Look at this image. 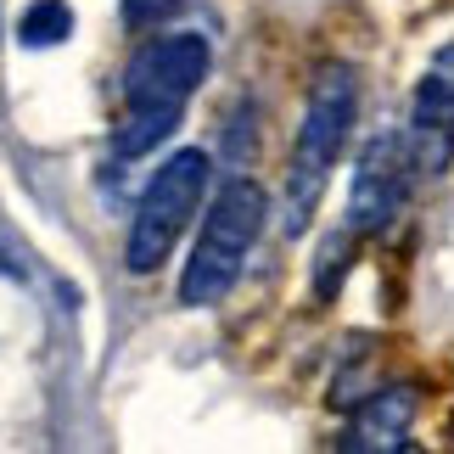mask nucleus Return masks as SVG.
<instances>
[{
    "instance_id": "nucleus-7",
    "label": "nucleus",
    "mask_w": 454,
    "mask_h": 454,
    "mask_svg": "<svg viewBox=\"0 0 454 454\" xmlns=\"http://www.w3.org/2000/svg\"><path fill=\"white\" fill-rule=\"evenodd\" d=\"M415 410H421L415 387H376V393L354 410V421H348V432H342V449H348V454H387V449H410Z\"/></svg>"
},
{
    "instance_id": "nucleus-2",
    "label": "nucleus",
    "mask_w": 454,
    "mask_h": 454,
    "mask_svg": "<svg viewBox=\"0 0 454 454\" xmlns=\"http://www.w3.org/2000/svg\"><path fill=\"white\" fill-rule=\"evenodd\" d=\"M264 214H270V197L247 174H236V180H224L214 191V202H207V214H202V231H197V247H191V264L180 275V303L185 309H214V303L231 298L247 253L258 247V236H264Z\"/></svg>"
},
{
    "instance_id": "nucleus-6",
    "label": "nucleus",
    "mask_w": 454,
    "mask_h": 454,
    "mask_svg": "<svg viewBox=\"0 0 454 454\" xmlns=\"http://www.w3.org/2000/svg\"><path fill=\"white\" fill-rule=\"evenodd\" d=\"M410 146H415L421 174H443L454 163V45H443L421 74V84H415Z\"/></svg>"
},
{
    "instance_id": "nucleus-3",
    "label": "nucleus",
    "mask_w": 454,
    "mask_h": 454,
    "mask_svg": "<svg viewBox=\"0 0 454 454\" xmlns=\"http://www.w3.org/2000/svg\"><path fill=\"white\" fill-rule=\"evenodd\" d=\"M207 180H214V157H207L202 146L174 152L168 163L152 174V185L141 191V202H135L129 241H124L129 275H152V270L174 253L180 231L191 224V214H197L202 197H207Z\"/></svg>"
},
{
    "instance_id": "nucleus-9",
    "label": "nucleus",
    "mask_w": 454,
    "mask_h": 454,
    "mask_svg": "<svg viewBox=\"0 0 454 454\" xmlns=\"http://www.w3.org/2000/svg\"><path fill=\"white\" fill-rule=\"evenodd\" d=\"M67 34H74V12H67V0H34L23 12V23H17V40L28 51H45V45H62Z\"/></svg>"
},
{
    "instance_id": "nucleus-8",
    "label": "nucleus",
    "mask_w": 454,
    "mask_h": 454,
    "mask_svg": "<svg viewBox=\"0 0 454 454\" xmlns=\"http://www.w3.org/2000/svg\"><path fill=\"white\" fill-rule=\"evenodd\" d=\"M174 129H180V113H129L124 124L113 129V152L129 163V157L157 152V141H168Z\"/></svg>"
},
{
    "instance_id": "nucleus-4",
    "label": "nucleus",
    "mask_w": 454,
    "mask_h": 454,
    "mask_svg": "<svg viewBox=\"0 0 454 454\" xmlns=\"http://www.w3.org/2000/svg\"><path fill=\"white\" fill-rule=\"evenodd\" d=\"M214 67L202 34H163L146 40L124 67V107L129 113H185V101L197 96V84Z\"/></svg>"
},
{
    "instance_id": "nucleus-10",
    "label": "nucleus",
    "mask_w": 454,
    "mask_h": 454,
    "mask_svg": "<svg viewBox=\"0 0 454 454\" xmlns=\"http://www.w3.org/2000/svg\"><path fill=\"white\" fill-rule=\"evenodd\" d=\"M348 253H354V231H337V236H325V247H320V264H314V292H320V298H331V292L342 286Z\"/></svg>"
},
{
    "instance_id": "nucleus-1",
    "label": "nucleus",
    "mask_w": 454,
    "mask_h": 454,
    "mask_svg": "<svg viewBox=\"0 0 454 454\" xmlns=\"http://www.w3.org/2000/svg\"><path fill=\"white\" fill-rule=\"evenodd\" d=\"M359 118V79L348 62H325L309 84V107L298 124V146H292V168H286V236H303L314 207H320L331 168L354 135Z\"/></svg>"
},
{
    "instance_id": "nucleus-5",
    "label": "nucleus",
    "mask_w": 454,
    "mask_h": 454,
    "mask_svg": "<svg viewBox=\"0 0 454 454\" xmlns=\"http://www.w3.org/2000/svg\"><path fill=\"white\" fill-rule=\"evenodd\" d=\"M421 180L410 129H381L364 141L354 185H348V231L354 236H381L398 219V207L410 202V185Z\"/></svg>"
},
{
    "instance_id": "nucleus-11",
    "label": "nucleus",
    "mask_w": 454,
    "mask_h": 454,
    "mask_svg": "<svg viewBox=\"0 0 454 454\" xmlns=\"http://www.w3.org/2000/svg\"><path fill=\"white\" fill-rule=\"evenodd\" d=\"M180 6H191V0H124V28H157Z\"/></svg>"
}]
</instances>
